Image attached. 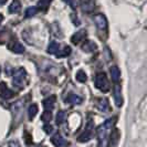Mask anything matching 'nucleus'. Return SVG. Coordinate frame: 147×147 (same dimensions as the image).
Returning a JSON list of instances; mask_svg holds the SVG:
<instances>
[{
	"label": "nucleus",
	"instance_id": "1",
	"mask_svg": "<svg viewBox=\"0 0 147 147\" xmlns=\"http://www.w3.org/2000/svg\"><path fill=\"white\" fill-rule=\"evenodd\" d=\"M115 121H116V118L115 117L110 118V119L105 121L102 125H100L98 127H97L96 134H97V138H98L100 144H102V142L105 140V137H106V135H107V132H109L110 129H112V127H113V125H114Z\"/></svg>",
	"mask_w": 147,
	"mask_h": 147
},
{
	"label": "nucleus",
	"instance_id": "29",
	"mask_svg": "<svg viewBox=\"0 0 147 147\" xmlns=\"http://www.w3.org/2000/svg\"><path fill=\"white\" fill-rule=\"evenodd\" d=\"M65 1L69 3V5H70V6H71V7L73 8V9H75V3H74V0H65Z\"/></svg>",
	"mask_w": 147,
	"mask_h": 147
},
{
	"label": "nucleus",
	"instance_id": "7",
	"mask_svg": "<svg viewBox=\"0 0 147 147\" xmlns=\"http://www.w3.org/2000/svg\"><path fill=\"white\" fill-rule=\"evenodd\" d=\"M51 143L55 147H64V146H67V145H69V143L63 138V136H62L61 134H59V133L52 136Z\"/></svg>",
	"mask_w": 147,
	"mask_h": 147
},
{
	"label": "nucleus",
	"instance_id": "13",
	"mask_svg": "<svg viewBox=\"0 0 147 147\" xmlns=\"http://www.w3.org/2000/svg\"><path fill=\"white\" fill-rule=\"evenodd\" d=\"M81 6L83 11L85 12H91L95 9V2L93 0H82Z\"/></svg>",
	"mask_w": 147,
	"mask_h": 147
},
{
	"label": "nucleus",
	"instance_id": "20",
	"mask_svg": "<svg viewBox=\"0 0 147 147\" xmlns=\"http://www.w3.org/2000/svg\"><path fill=\"white\" fill-rule=\"evenodd\" d=\"M38 111H39V109H38L37 104H31L30 105L29 109H28V116H29L30 121H32L34 118V116L38 114Z\"/></svg>",
	"mask_w": 147,
	"mask_h": 147
},
{
	"label": "nucleus",
	"instance_id": "26",
	"mask_svg": "<svg viewBox=\"0 0 147 147\" xmlns=\"http://www.w3.org/2000/svg\"><path fill=\"white\" fill-rule=\"evenodd\" d=\"M70 53H71V48L70 47H65L61 53H57V57L58 58H64V57H67V55H70Z\"/></svg>",
	"mask_w": 147,
	"mask_h": 147
},
{
	"label": "nucleus",
	"instance_id": "4",
	"mask_svg": "<svg viewBox=\"0 0 147 147\" xmlns=\"http://www.w3.org/2000/svg\"><path fill=\"white\" fill-rule=\"evenodd\" d=\"M92 135H93V122L90 119L88 123V125L85 127L84 132L82 133L81 135L78 137V140L81 142V143H85L92 138Z\"/></svg>",
	"mask_w": 147,
	"mask_h": 147
},
{
	"label": "nucleus",
	"instance_id": "16",
	"mask_svg": "<svg viewBox=\"0 0 147 147\" xmlns=\"http://www.w3.org/2000/svg\"><path fill=\"white\" fill-rule=\"evenodd\" d=\"M110 73H111V78H112V81L114 83H117L121 79V72H119V69L117 66H112L110 69Z\"/></svg>",
	"mask_w": 147,
	"mask_h": 147
},
{
	"label": "nucleus",
	"instance_id": "21",
	"mask_svg": "<svg viewBox=\"0 0 147 147\" xmlns=\"http://www.w3.org/2000/svg\"><path fill=\"white\" fill-rule=\"evenodd\" d=\"M52 0H39V2H38V9H41V10H43L45 11L49 6L51 5Z\"/></svg>",
	"mask_w": 147,
	"mask_h": 147
},
{
	"label": "nucleus",
	"instance_id": "14",
	"mask_svg": "<svg viewBox=\"0 0 147 147\" xmlns=\"http://www.w3.org/2000/svg\"><path fill=\"white\" fill-rule=\"evenodd\" d=\"M96 106H97V109L100 111H102V112H109L110 111V103H109V101H107V98H100L98 101H97V103H96Z\"/></svg>",
	"mask_w": 147,
	"mask_h": 147
},
{
	"label": "nucleus",
	"instance_id": "12",
	"mask_svg": "<svg viewBox=\"0 0 147 147\" xmlns=\"http://www.w3.org/2000/svg\"><path fill=\"white\" fill-rule=\"evenodd\" d=\"M85 36H86L85 30H80V31H78L76 33H74L73 36H72V38H71V41H72V43H74V44L81 43L82 41L84 40Z\"/></svg>",
	"mask_w": 147,
	"mask_h": 147
},
{
	"label": "nucleus",
	"instance_id": "10",
	"mask_svg": "<svg viewBox=\"0 0 147 147\" xmlns=\"http://www.w3.org/2000/svg\"><path fill=\"white\" fill-rule=\"evenodd\" d=\"M119 137H121V133L117 128L113 129L112 133H111V137H110V142H109V146L107 147H116V145L118 144V140H119Z\"/></svg>",
	"mask_w": 147,
	"mask_h": 147
},
{
	"label": "nucleus",
	"instance_id": "5",
	"mask_svg": "<svg viewBox=\"0 0 147 147\" xmlns=\"http://www.w3.org/2000/svg\"><path fill=\"white\" fill-rule=\"evenodd\" d=\"M13 96V92L7 86L5 82H0V97L3 100H9Z\"/></svg>",
	"mask_w": 147,
	"mask_h": 147
},
{
	"label": "nucleus",
	"instance_id": "18",
	"mask_svg": "<svg viewBox=\"0 0 147 147\" xmlns=\"http://www.w3.org/2000/svg\"><path fill=\"white\" fill-rule=\"evenodd\" d=\"M96 49H97L96 44L94 42H92V41H85L84 43L82 44V50L85 52H93L95 51Z\"/></svg>",
	"mask_w": 147,
	"mask_h": 147
},
{
	"label": "nucleus",
	"instance_id": "27",
	"mask_svg": "<svg viewBox=\"0 0 147 147\" xmlns=\"http://www.w3.org/2000/svg\"><path fill=\"white\" fill-rule=\"evenodd\" d=\"M43 131L47 134H51L52 132H53V127H52L50 124H45V125L43 126Z\"/></svg>",
	"mask_w": 147,
	"mask_h": 147
},
{
	"label": "nucleus",
	"instance_id": "3",
	"mask_svg": "<svg viewBox=\"0 0 147 147\" xmlns=\"http://www.w3.org/2000/svg\"><path fill=\"white\" fill-rule=\"evenodd\" d=\"M26 80H27V72L23 67H20L13 73V80H12V84L19 88H22L26 84Z\"/></svg>",
	"mask_w": 147,
	"mask_h": 147
},
{
	"label": "nucleus",
	"instance_id": "25",
	"mask_svg": "<svg viewBox=\"0 0 147 147\" xmlns=\"http://www.w3.org/2000/svg\"><path fill=\"white\" fill-rule=\"evenodd\" d=\"M65 119V112L64 111H60L58 112V115H57V124H62Z\"/></svg>",
	"mask_w": 147,
	"mask_h": 147
},
{
	"label": "nucleus",
	"instance_id": "22",
	"mask_svg": "<svg viewBox=\"0 0 147 147\" xmlns=\"http://www.w3.org/2000/svg\"><path fill=\"white\" fill-rule=\"evenodd\" d=\"M38 11H39L38 7H29V8H27V9H26L24 15H26L27 18H31V17H33V16L37 15Z\"/></svg>",
	"mask_w": 147,
	"mask_h": 147
},
{
	"label": "nucleus",
	"instance_id": "28",
	"mask_svg": "<svg viewBox=\"0 0 147 147\" xmlns=\"http://www.w3.org/2000/svg\"><path fill=\"white\" fill-rule=\"evenodd\" d=\"M8 145H9V147H20V144L18 140H10Z\"/></svg>",
	"mask_w": 147,
	"mask_h": 147
},
{
	"label": "nucleus",
	"instance_id": "9",
	"mask_svg": "<svg viewBox=\"0 0 147 147\" xmlns=\"http://www.w3.org/2000/svg\"><path fill=\"white\" fill-rule=\"evenodd\" d=\"M113 94H114V100H115V104L117 107H121L123 104V97H122V90L119 85H115L113 88Z\"/></svg>",
	"mask_w": 147,
	"mask_h": 147
},
{
	"label": "nucleus",
	"instance_id": "6",
	"mask_svg": "<svg viewBox=\"0 0 147 147\" xmlns=\"http://www.w3.org/2000/svg\"><path fill=\"white\" fill-rule=\"evenodd\" d=\"M8 49L10 51H12L13 53H17V54H21V53L26 51L24 47L17 40H13V41H11L10 43L8 44Z\"/></svg>",
	"mask_w": 147,
	"mask_h": 147
},
{
	"label": "nucleus",
	"instance_id": "19",
	"mask_svg": "<svg viewBox=\"0 0 147 147\" xmlns=\"http://www.w3.org/2000/svg\"><path fill=\"white\" fill-rule=\"evenodd\" d=\"M60 49V43H58L57 41H51L49 47H48V53L50 54H57V52H59Z\"/></svg>",
	"mask_w": 147,
	"mask_h": 147
},
{
	"label": "nucleus",
	"instance_id": "15",
	"mask_svg": "<svg viewBox=\"0 0 147 147\" xmlns=\"http://www.w3.org/2000/svg\"><path fill=\"white\" fill-rule=\"evenodd\" d=\"M55 101H57L55 95H51V96H49L48 98H45L43 101V106H44V109H45V111H51L52 109L54 107Z\"/></svg>",
	"mask_w": 147,
	"mask_h": 147
},
{
	"label": "nucleus",
	"instance_id": "23",
	"mask_svg": "<svg viewBox=\"0 0 147 147\" xmlns=\"http://www.w3.org/2000/svg\"><path fill=\"white\" fill-rule=\"evenodd\" d=\"M75 79H76V81L84 83V82H86V80H88V76H86V74H85V72L83 70H80L76 73V75H75Z\"/></svg>",
	"mask_w": 147,
	"mask_h": 147
},
{
	"label": "nucleus",
	"instance_id": "24",
	"mask_svg": "<svg viewBox=\"0 0 147 147\" xmlns=\"http://www.w3.org/2000/svg\"><path fill=\"white\" fill-rule=\"evenodd\" d=\"M41 119L43 121L44 123H49L52 119L51 111H44L43 113H42V115H41Z\"/></svg>",
	"mask_w": 147,
	"mask_h": 147
},
{
	"label": "nucleus",
	"instance_id": "17",
	"mask_svg": "<svg viewBox=\"0 0 147 147\" xmlns=\"http://www.w3.org/2000/svg\"><path fill=\"white\" fill-rule=\"evenodd\" d=\"M21 10V2L19 0H13L11 5L9 6V12L10 13H18Z\"/></svg>",
	"mask_w": 147,
	"mask_h": 147
},
{
	"label": "nucleus",
	"instance_id": "8",
	"mask_svg": "<svg viewBox=\"0 0 147 147\" xmlns=\"http://www.w3.org/2000/svg\"><path fill=\"white\" fill-rule=\"evenodd\" d=\"M94 22H95V24L97 26V28L100 30H106L107 28V20H106V18H105V16L104 15H96L94 16Z\"/></svg>",
	"mask_w": 147,
	"mask_h": 147
},
{
	"label": "nucleus",
	"instance_id": "2",
	"mask_svg": "<svg viewBox=\"0 0 147 147\" xmlns=\"http://www.w3.org/2000/svg\"><path fill=\"white\" fill-rule=\"evenodd\" d=\"M94 84H95V88H97V90H100L101 92H103V93H106V92L110 90L109 80H107L105 73H103V72H100V73H97L95 75Z\"/></svg>",
	"mask_w": 147,
	"mask_h": 147
},
{
	"label": "nucleus",
	"instance_id": "30",
	"mask_svg": "<svg viewBox=\"0 0 147 147\" xmlns=\"http://www.w3.org/2000/svg\"><path fill=\"white\" fill-rule=\"evenodd\" d=\"M8 0H0V5H5Z\"/></svg>",
	"mask_w": 147,
	"mask_h": 147
},
{
	"label": "nucleus",
	"instance_id": "31",
	"mask_svg": "<svg viewBox=\"0 0 147 147\" xmlns=\"http://www.w3.org/2000/svg\"><path fill=\"white\" fill-rule=\"evenodd\" d=\"M2 20H3V17H2V15H0V23L2 22Z\"/></svg>",
	"mask_w": 147,
	"mask_h": 147
},
{
	"label": "nucleus",
	"instance_id": "11",
	"mask_svg": "<svg viewBox=\"0 0 147 147\" xmlns=\"http://www.w3.org/2000/svg\"><path fill=\"white\" fill-rule=\"evenodd\" d=\"M64 102L67 104H71V105H78V104H81L83 102V98L76 94H70V95H67V97H65Z\"/></svg>",
	"mask_w": 147,
	"mask_h": 147
}]
</instances>
